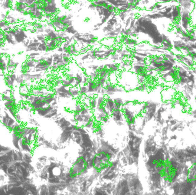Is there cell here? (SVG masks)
<instances>
[{"label":"cell","instance_id":"obj_1","mask_svg":"<svg viewBox=\"0 0 196 195\" xmlns=\"http://www.w3.org/2000/svg\"><path fill=\"white\" fill-rule=\"evenodd\" d=\"M191 11L183 8L180 20L178 22L180 24L183 29L187 30V29L191 26Z\"/></svg>","mask_w":196,"mask_h":195},{"label":"cell","instance_id":"obj_2","mask_svg":"<svg viewBox=\"0 0 196 195\" xmlns=\"http://www.w3.org/2000/svg\"><path fill=\"white\" fill-rule=\"evenodd\" d=\"M74 29V27L72 26V25H70V26H69V27H68V28H66V29H65V32H67V33H68V34H71V32H72V31Z\"/></svg>","mask_w":196,"mask_h":195},{"label":"cell","instance_id":"obj_3","mask_svg":"<svg viewBox=\"0 0 196 195\" xmlns=\"http://www.w3.org/2000/svg\"><path fill=\"white\" fill-rule=\"evenodd\" d=\"M58 50L60 52H64V49L63 47H60V46H58Z\"/></svg>","mask_w":196,"mask_h":195},{"label":"cell","instance_id":"obj_4","mask_svg":"<svg viewBox=\"0 0 196 195\" xmlns=\"http://www.w3.org/2000/svg\"><path fill=\"white\" fill-rule=\"evenodd\" d=\"M89 38H90V39H92V38H95V36H94V35L93 34H89Z\"/></svg>","mask_w":196,"mask_h":195}]
</instances>
